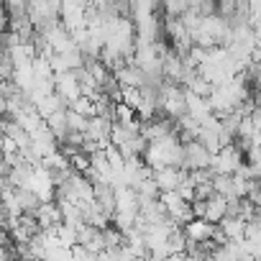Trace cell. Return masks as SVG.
I'll return each instance as SVG.
<instances>
[{
	"instance_id": "cell-9",
	"label": "cell",
	"mask_w": 261,
	"mask_h": 261,
	"mask_svg": "<svg viewBox=\"0 0 261 261\" xmlns=\"http://www.w3.org/2000/svg\"><path fill=\"white\" fill-rule=\"evenodd\" d=\"M57 95H59L67 105H72V102H77L80 97H85L82 85H80V80H77V72L57 74Z\"/></svg>"
},
{
	"instance_id": "cell-2",
	"label": "cell",
	"mask_w": 261,
	"mask_h": 261,
	"mask_svg": "<svg viewBox=\"0 0 261 261\" xmlns=\"http://www.w3.org/2000/svg\"><path fill=\"white\" fill-rule=\"evenodd\" d=\"M246 82H248V77L246 74H238L236 80H230V82H225V85H220V87L213 90L210 105H213V113L218 118H225V115L241 110L248 102V85Z\"/></svg>"
},
{
	"instance_id": "cell-3",
	"label": "cell",
	"mask_w": 261,
	"mask_h": 261,
	"mask_svg": "<svg viewBox=\"0 0 261 261\" xmlns=\"http://www.w3.org/2000/svg\"><path fill=\"white\" fill-rule=\"evenodd\" d=\"M141 218V200H139V192L134 187H120L115 190V228L128 233L130 228H136Z\"/></svg>"
},
{
	"instance_id": "cell-17",
	"label": "cell",
	"mask_w": 261,
	"mask_h": 261,
	"mask_svg": "<svg viewBox=\"0 0 261 261\" xmlns=\"http://www.w3.org/2000/svg\"><path fill=\"white\" fill-rule=\"evenodd\" d=\"M246 228H248V223L246 220H241V218H236V215H228L223 223H220V230H223V236H225V241H246Z\"/></svg>"
},
{
	"instance_id": "cell-12",
	"label": "cell",
	"mask_w": 261,
	"mask_h": 261,
	"mask_svg": "<svg viewBox=\"0 0 261 261\" xmlns=\"http://www.w3.org/2000/svg\"><path fill=\"white\" fill-rule=\"evenodd\" d=\"M34 218L39 220V228L41 230H51V228H59L64 223V215H62L59 202H41L39 210L34 213Z\"/></svg>"
},
{
	"instance_id": "cell-6",
	"label": "cell",
	"mask_w": 261,
	"mask_h": 261,
	"mask_svg": "<svg viewBox=\"0 0 261 261\" xmlns=\"http://www.w3.org/2000/svg\"><path fill=\"white\" fill-rule=\"evenodd\" d=\"M41 41L46 44V49H51L54 54H67V51H74L77 44H74V36L67 31L64 23H54L49 29L41 31Z\"/></svg>"
},
{
	"instance_id": "cell-8",
	"label": "cell",
	"mask_w": 261,
	"mask_h": 261,
	"mask_svg": "<svg viewBox=\"0 0 261 261\" xmlns=\"http://www.w3.org/2000/svg\"><path fill=\"white\" fill-rule=\"evenodd\" d=\"M210 164H213V154L197 139L185 144V169L187 172H202V169H210Z\"/></svg>"
},
{
	"instance_id": "cell-11",
	"label": "cell",
	"mask_w": 261,
	"mask_h": 261,
	"mask_svg": "<svg viewBox=\"0 0 261 261\" xmlns=\"http://www.w3.org/2000/svg\"><path fill=\"white\" fill-rule=\"evenodd\" d=\"M215 230H218V225H213V223H207V220H202V218H195L192 223L185 225V236L190 238V246H192V243H195V246L210 243V241L215 238Z\"/></svg>"
},
{
	"instance_id": "cell-15",
	"label": "cell",
	"mask_w": 261,
	"mask_h": 261,
	"mask_svg": "<svg viewBox=\"0 0 261 261\" xmlns=\"http://www.w3.org/2000/svg\"><path fill=\"white\" fill-rule=\"evenodd\" d=\"M205 205H207L205 220L213 223V225H220V223L228 218V213H230V202H228L223 195H213L210 200H205Z\"/></svg>"
},
{
	"instance_id": "cell-14",
	"label": "cell",
	"mask_w": 261,
	"mask_h": 261,
	"mask_svg": "<svg viewBox=\"0 0 261 261\" xmlns=\"http://www.w3.org/2000/svg\"><path fill=\"white\" fill-rule=\"evenodd\" d=\"M187 115L195 118V120L202 125V123H205L207 118H213L215 113H213V105H210L207 97H200V95H195V92L187 90Z\"/></svg>"
},
{
	"instance_id": "cell-7",
	"label": "cell",
	"mask_w": 261,
	"mask_h": 261,
	"mask_svg": "<svg viewBox=\"0 0 261 261\" xmlns=\"http://www.w3.org/2000/svg\"><path fill=\"white\" fill-rule=\"evenodd\" d=\"M243 154L238 146H225L220 154L213 156V164H210V172L213 174H225V177H233L241 167H243Z\"/></svg>"
},
{
	"instance_id": "cell-1",
	"label": "cell",
	"mask_w": 261,
	"mask_h": 261,
	"mask_svg": "<svg viewBox=\"0 0 261 261\" xmlns=\"http://www.w3.org/2000/svg\"><path fill=\"white\" fill-rule=\"evenodd\" d=\"M144 162L149 164L151 172H162L167 167H179L185 169V144L177 134H169L154 144H149L146 154H144Z\"/></svg>"
},
{
	"instance_id": "cell-10",
	"label": "cell",
	"mask_w": 261,
	"mask_h": 261,
	"mask_svg": "<svg viewBox=\"0 0 261 261\" xmlns=\"http://www.w3.org/2000/svg\"><path fill=\"white\" fill-rule=\"evenodd\" d=\"M115 82L120 85V87H134V90H144L146 85H149V77L134 64V62H128V64H123L118 72H115Z\"/></svg>"
},
{
	"instance_id": "cell-5",
	"label": "cell",
	"mask_w": 261,
	"mask_h": 261,
	"mask_svg": "<svg viewBox=\"0 0 261 261\" xmlns=\"http://www.w3.org/2000/svg\"><path fill=\"white\" fill-rule=\"evenodd\" d=\"M26 190L34 192L41 202H54V195H57V179H54V174H51L44 164H39V167L31 169V177H29Z\"/></svg>"
},
{
	"instance_id": "cell-16",
	"label": "cell",
	"mask_w": 261,
	"mask_h": 261,
	"mask_svg": "<svg viewBox=\"0 0 261 261\" xmlns=\"http://www.w3.org/2000/svg\"><path fill=\"white\" fill-rule=\"evenodd\" d=\"M169 134H174L172 120H159V118H154V120H146V123L141 125V136H144L149 144H154V141H159V139H164V136H169Z\"/></svg>"
},
{
	"instance_id": "cell-13",
	"label": "cell",
	"mask_w": 261,
	"mask_h": 261,
	"mask_svg": "<svg viewBox=\"0 0 261 261\" xmlns=\"http://www.w3.org/2000/svg\"><path fill=\"white\" fill-rule=\"evenodd\" d=\"M185 177H187V169H179V167H167L162 172H154V182L159 185L162 192L179 190V185L185 182Z\"/></svg>"
},
{
	"instance_id": "cell-18",
	"label": "cell",
	"mask_w": 261,
	"mask_h": 261,
	"mask_svg": "<svg viewBox=\"0 0 261 261\" xmlns=\"http://www.w3.org/2000/svg\"><path fill=\"white\" fill-rule=\"evenodd\" d=\"M69 110V108H67ZM67 110H59L57 115H51L46 120V125L51 128V134L59 139V141H67L69 139V120H67Z\"/></svg>"
},
{
	"instance_id": "cell-19",
	"label": "cell",
	"mask_w": 261,
	"mask_h": 261,
	"mask_svg": "<svg viewBox=\"0 0 261 261\" xmlns=\"http://www.w3.org/2000/svg\"><path fill=\"white\" fill-rule=\"evenodd\" d=\"M67 120H69V134H82L87 136V128H90V118L74 113V110H67Z\"/></svg>"
},
{
	"instance_id": "cell-21",
	"label": "cell",
	"mask_w": 261,
	"mask_h": 261,
	"mask_svg": "<svg viewBox=\"0 0 261 261\" xmlns=\"http://www.w3.org/2000/svg\"><path fill=\"white\" fill-rule=\"evenodd\" d=\"M29 261H44V258H29Z\"/></svg>"
},
{
	"instance_id": "cell-4",
	"label": "cell",
	"mask_w": 261,
	"mask_h": 261,
	"mask_svg": "<svg viewBox=\"0 0 261 261\" xmlns=\"http://www.w3.org/2000/svg\"><path fill=\"white\" fill-rule=\"evenodd\" d=\"M159 110L167 115V118H185L187 115V90L182 85H169L164 82L159 87Z\"/></svg>"
},
{
	"instance_id": "cell-20",
	"label": "cell",
	"mask_w": 261,
	"mask_h": 261,
	"mask_svg": "<svg viewBox=\"0 0 261 261\" xmlns=\"http://www.w3.org/2000/svg\"><path fill=\"white\" fill-rule=\"evenodd\" d=\"M169 261H200V258H195V256H190V253H179V256H172Z\"/></svg>"
}]
</instances>
